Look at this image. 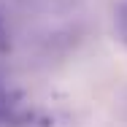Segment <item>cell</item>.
<instances>
[{"instance_id": "1", "label": "cell", "mask_w": 127, "mask_h": 127, "mask_svg": "<svg viewBox=\"0 0 127 127\" xmlns=\"http://www.w3.org/2000/svg\"><path fill=\"white\" fill-rule=\"evenodd\" d=\"M116 30H119L122 41L127 43V5H122V8L116 11Z\"/></svg>"}, {"instance_id": "2", "label": "cell", "mask_w": 127, "mask_h": 127, "mask_svg": "<svg viewBox=\"0 0 127 127\" xmlns=\"http://www.w3.org/2000/svg\"><path fill=\"white\" fill-rule=\"evenodd\" d=\"M5 108H8V103H5V92L0 89V116L5 114Z\"/></svg>"}]
</instances>
